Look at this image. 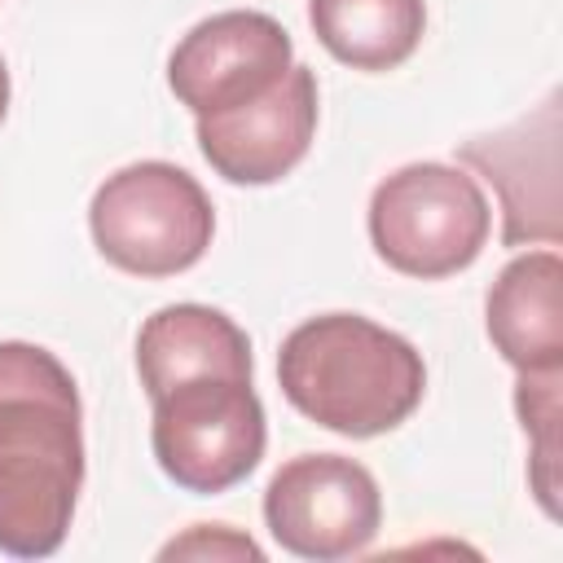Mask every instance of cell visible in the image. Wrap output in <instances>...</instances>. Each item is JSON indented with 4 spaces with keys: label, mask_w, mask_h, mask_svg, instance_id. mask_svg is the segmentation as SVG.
Wrapping results in <instances>:
<instances>
[{
    "label": "cell",
    "mask_w": 563,
    "mask_h": 563,
    "mask_svg": "<svg viewBox=\"0 0 563 563\" xmlns=\"http://www.w3.org/2000/svg\"><path fill=\"white\" fill-rule=\"evenodd\" d=\"M70 369L40 343H0V550L48 559L84 488V427Z\"/></svg>",
    "instance_id": "1"
},
{
    "label": "cell",
    "mask_w": 563,
    "mask_h": 563,
    "mask_svg": "<svg viewBox=\"0 0 563 563\" xmlns=\"http://www.w3.org/2000/svg\"><path fill=\"white\" fill-rule=\"evenodd\" d=\"M277 383L317 427L369 440L422 405L427 365L405 334L361 312H325L282 339Z\"/></svg>",
    "instance_id": "2"
},
{
    "label": "cell",
    "mask_w": 563,
    "mask_h": 563,
    "mask_svg": "<svg viewBox=\"0 0 563 563\" xmlns=\"http://www.w3.org/2000/svg\"><path fill=\"white\" fill-rule=\"evenodd\" d=\"M88 229L114 268L132 277H172L207 255L216 211L207 189L185 167L145 158L97 185Z\"/></svg>",
    "instance_id": "3"
},
{
    "label": "cell",
    "mask_w": 563,
    "mask_h": 563,
    "mask_svg": "<svg viewBox=\"0 0 563 563\" xmlns=\"http://www.w3.org/2000/svg\"><path fill=\"white\" fill-rule=\"evenodd\" d=\"M493 211L471 172L449 163H409L378 180L369 198V242L405 277H449L479 260Z\"/></svg>",
    "instance_id": "4"
},
{
    "label": "cell",
    "mask_w": 563,
    "mask_h": 563,
    "mask_svg": "<svg viewBox=\"0 0 563 563\" xmlns=\"http://www.w3.org/2000/svg\"><path fill=\"white\" fill-rule=\"evenodd\" d=\"M264 405L251 378H189L154 396L150 444L172 484L185 493H224L264 457Z\"/></svg>",
    "instance_id": "5"
},
{
    "label": "cell",
    "mask_w": 563,
    "mask_h": 563,
    "mask_svg": "<svg viewBox=\"0 0 563 563\" xmlns=\"http://www.w3.org/2000/svg\"><path fill=\"white\" fill-rule=\"evenodd\" d=\"M264 523L286 554L334 563L361 554L383 523L378 479L343 453H299L264 488Z\"/></svg>",
    "instance_id": "6"
},
{
    "label": "cell",
    "mask_w": 563,
    "mask_h": 563,
    "mask_svg": "<svg viewBox=\"0 0 563 563\" xmlns=\"http://www.w3.org/2000/svg\"><path fill=\"white\" fill-rule=\"evenodd\" d=\"M295 66L286 26L255 9L202 18L167 57V84L198 119L238 110L264 97Z\"/></svg>",
    "instance_id": "7"
},
{
    "label": "cell",
    "mask_w": 563,
    "mask_h": 563,
    "mask_svg": "<svg viewBox=\"0 0 563 563\" xmlns=\"http://www.w3.org/2000/svg\"><path fill=\"white\" fill-rule=\"evenodd\" d=\"M317 132V75L290 66L264 97L198 119V150L229 185H273L299 167Z\"/></svg>",
    "instance_id": "8"
},
{
    "label": "cell",
    "mask_w": 563,
    "mask_h": 563,
    "mask_svg": "<svg viewBox=\"0 0 563 563\" xmlns=\"http://www.w3.org/2000/svg\"><path fill=\"white\" fill-rule=\"evenodd\" d=\"M136 374L150 400L189 378H251V339L220 308L167 303L136 334Z\"/></svg>",
    "instance_id": "9"
},
{
    "label": "cell",
    "mask_w": 563,
    "mask_h": 563,
    "mask_svg": "<svg viewBox=\"0 0 563 563\" xmlns=\"http://www.w3.org/2000/svg\"><path fill=\"white\" fill-rule=\"evenodd\" d=\"M563 260L559 251H528L515 255L488 299H484V321L488 339L501 352L506 365L519 374L532 369H563Z\"/></svg>",
    "instance_id": "10"
},
{
    "label": "cell",
    "mask_w": 563,
    "mask_h": 563,
    "mask_svg": "<svg viewBox=\"0 0 563 563\" xmlns=\"http://www.w3.org/2000/svg\"><path fill=\"white\" fill-rule=\"evenodd\" d=\"M308 22L330 57L352 70H396L427 31L422 0H308Z\"/></svg>",
    "instance_id": "11"
},
{
    "label": "cell",
    "mask_w": 563,
    "mask_h": 563,
    "mask_svg": "<svg viewBox=\"0 0 563 563\" xmlns=\"http://www.w3.org/2000/svg\"><path fill=\"white\" fill-rule=\"evenodd\" d=\"M559 383H563V369H532V374H519V387H515L519 422L532 435L528 479L545 515H559Z\"/></svg>",
    "instance_id": "12"
},
{
    "label": "cell",
    "mask_w": 563,
    "mask_h": 563,
    "mask_svg": "<svg viewBox=\"0 0 563 563\" xmlns=\"http://www.w3.org/2000/svg\"><path fill=\"white\" fill-rule=\"evenodd\" d=\"M207 554L211 559H264V550L251 537H238L224 523H198L189 537L163 545V559H207Z\"/></svg>",
    "instance_id": "13"
},
{
    "label": "cell",
    "mask_w": 563,
    "mask_h": 563,
    "mask_svg": "<svg viewBox=\"0 0 563 563\" xmlns=\"http://www.w3.org/2000/svg\"><path fill=\"white\" fill-rule=\"evenodd\" d=\"M4 114H9V66L0 57V123H4Z\"/></svg>",
    "instance_id": "14"
}]
</instances>
